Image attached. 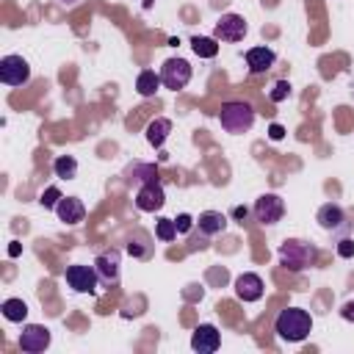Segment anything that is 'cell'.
<instances>
[{
    "label": "cell",
    "mask_w": 354,
    "mask_h": 354,
    "mask_svg": "<svg viewBox=\"0 0 354 354\" xmlns=\"http://www.w3.org/2000/svg\"><path fill=\"white\" fill-rule=\"evenodd\" d=\"M274 332L288 343H301L313 332V318L301 307H285L274 321Z\"/></svg>",
    "instance_id": "obj_1"
},
{
    "label": "cell",
    "mask_w": 354,
    "mask_h": 354,
    "mask_svg": "<svg viewBox=\"0 0 354 354\" xmlns=\"http://www.w3.org/2000/svg\"><path fill=\"white\" fill-rule=\"evenodd\" d=\"M218 122L227 133L238 136V133H246L252 130L254 124V108L243 100H232V102H224L221 111H218Z\"/></svg>",
    "instance_id": "obj_2"
},
{
    "label": "cell",
    "mask_w": 354,
    "mask_h": 354,
    "mask_svg": "<svg viewBox=\"0 0 354 354\" xmlns=\"http://www.w3.org/2000/svg\"><path fill=\"white\" fill-rule=\"evenodd\" d=\"M315 246L307 243V241H299V238H290L279 246V263L288 268V271H304L307 266L315 263Z\"/></svg>",
    "instance_id": "obj_3"
},
{
    "label": "cell",
    "mask_w": 354,
    "mask_h": 354,
    "mask_svg": "<svg viewBox=\"0 0 354 354\" xmlns=\"http://www.w3.org/2000/svg\"><path fill=\"white\" fill-rule=\"evenodd\" d=\"M160 80H163V86L171 88V91L185 88V86L191 83V64H188L185 58H169V61H163V66H160Z\"/></svg>",
    "instance_id": "obj_4"
},
{
    "label": "cell",
    "mask_w": 354,
    "mask_h": 354,
    "mask_svg": "<svg viewBox=\"0 0 354 354\" xmlns=\"http://www.w3.org/2000/svg\"><path fill=\"white\" fill-rule=\"evenodd\" d=\"M0 80L6 86H25L30 80V64L22 55H3L0 58Z\"/></svg>",
    "instance_id": "obj_5"
},
{
    "label": "cell",
    "mask_w": 354,
    "mask_h": 354,
    "mask_svg": "<svg viewBox=\"0 0 354 354\" xmlns=\"http://www.w3.org/2000/svg\"><path fill=\"white\" fill-rule=\"evenodd\" d=\"M163 205H166V191H163V185H160L158 180L141 183V188L136 191V207H138L141 213H155V210H160Z\"/></svg>",
    "instance_id": "obj_6"
},
{
    "label": "cell",
    "mask_w": 354,
    "mask_h": 354,
    "mask_svg": "<svg viewBox=\"0 0 354 354\" xmlns=\"http://www.w3.org/2000/svg\"><path fill=\"white\" fill-rule=\"evenodd\" d=\"M66 285L77 293H97V282H100V274L94 266H69L66 268Z\"/></svg>",
    "instance_id": "obj_7"
},
{
    "label": "cell",
    "mask_w": 354,
    "mask_h": 354,
    "mask_svg": "<svg viewBox=\"0 0 354 354\" xmlns=\"http://www.w3.org/2000/svg\"><path fill=\"white\" fill-rule=\"evenodd\" d=\"M50 340H53V335H50V329L41 326V324H28V326H22V332H19V348L28 351V354L44 351V348L50 346Z\"/></svg>",
    "instance_id": "obj_8"
},
{
    "label": "cell",
    "mask_w": 354,
    "mask_h": 354,
    "mask_svg": "<svg viewBox=\"0 0 354 354\" xmlns=\"http://www.w3.org/2000/svg\"><path fill=\"white\" fill-rule=\"evenodd\" d=\"M252 210H254V218L260 224H277L285 216V202L277 194H263V196H257Z\"/></svg>",
    "instance_id": "obj_9"
},
{
    "label": "cell",
    "mask_w": 354,
    "mask_h": 354,
    "mask_svg": "<svg viewBox=\"0 0 354 354\" xmlns=\"http://www.w3.org/2000/svg\"><path fill=\"white\" fill-rule=\"evenodd\" d=\"M218 41H241L246 36V19L241 14H221V19L216 22V33Z\"/></svg>",
    "instance_id": "obj_10"
},
{
    "label": "cell",
    "mask_w": 354,
    "mask_h": 354,
    "mask_svg": "<svg viewBox=\"0 0 354 354\" xmlns=\"http://www.w3.org/2000/svg\"><path fill=\"white\" fill-rule=\"evenodd\" d=\"M218 346H221V335H218V329L213 324H199L194 329V335H191V348L194 351L213 354V351H218Z\"/></svg>",
    "instance_id": "obj_11"
},
{
    "label": "cell",
    "mask_w": 354,
    "mask_h": 354,
    "mask_svg": "<svg viewBox=\"0 0 354 354\" xmlns=\"http://www.w3.org/2000/svg\"><path fill=\"white\" fill-rule=\"evenodd\" d=\"M263 290H266V285H263V279H260V274H252V271H246V274H241L238 279H235V296L241 299V301H257L260 296H263Z\"/></svg>",
    "instance_id": "obj_12"
},
{
    "label": "cell",
    "mask_w": 354,
    "mask_h": 354,
    "mask_svg": "<svg viewBox=\"0 0 354 354\" xmlns=\"http://www.w3.org/2000/svg\"><path fill=\"white\" fill-rule=\"evenodd\" d=\"M119 252L116 249H108V252H102V254H97V260H94V268H97V274H100V279L102 282H108V285H113L116 279H119Z\"/></svg>",
    "instance_id": "obj_13"
},
{
    "label": "cell",
    "mask_w": 354,
    "mask_h": 354,
    "mask_svg": "<svg viewBox=\"0 0 354 354\" xmlns=\"http://www.w3.org/2000/svg\"><path fill=\"white\" fill-rule=\"evenodd\" d=\"M274 61H277V53L271 47H252V50H246V66H249L252 75L268 72L274 66Z\"/></svg>",
    "instance_id": "obj_14"
},
{
    "label": "cell",
    "mask_w": 354,
    "mask_h": 354,
    "mask_svg": "<svg viewBox=\"0 0 354 354\" xmlns=\"http://www.w3.org/2000/svg\"><path fill=\"white\" fill-rule=\"evenodd\" d=\"M55 216H58L64 224H77V221H83V216H86V205H83L77 196H61L58 205H55Z\"/></svg>",
    "instance_id": "obj_15"
},
{
    "label": "cell",
    "mask_w": 354,
    "mask_h": 354,
    "mask_svg": "<svg viewBox=\"0 0 354 354\" xmlns=\"http://www.w3.org/2000/svg\"><path fill=\"white\" fill-rule=\"evenodd\" d=\"M318 224H321L324 230H329V232L340 230V227L346 224V213H343V207L335 205V202L321 205V207H318Z\"/></svg>",
    "instance_id": "obj_16"
},
{
    "label": "cell",
    "mask_w": 354,
    "mask_h": 354,
    "mask_svg": "<svg viewBox=\"0 0 354 354\" xmlns=\"http://www.w3.org/2000/svg\"><path fill=\"white\" fill-rule=\"evenodd\" d=\"M196 224H199V232L207 235V238L210 235H221L227 230V216L218 213V210H205V213H199Z\"/></svg>",
    "instance_id": "obj_17"
},
{
    "label": "cell",
    "mask_w": 354,
    "mask_h": 354,
    "mask_svg": "<svg viewBox=\"0 0 354 354\" xmlns=\"http://www.w3.org/2000/svg\"><path fill=\"white\" fill-rule=\"evenodd\" d=\"M160 86H163V80H160V75H158L155 69H144V72L136 77V91H138L141 97H155Z\"/></svg>",
    "instance_id": "obj_18"
},
{
    "label": "cell",
    "mask_w": 354,
    "mask_h": 354,
    "mask_svg": "<svg viewBox=\"0 0 354 354\" xmlns=\"http://www.w3.org/2000/svg\"><path fill=\"white\" fill-rule=\"evenodd\" d=\"M169 133H171V122H169V119H152V122L147 124V141H149L155 149L169 138Z\"/></svg>",
    "instance_id": "obj_19"
},
{
    "label": "cell",
    "mask_w": 354,
    "mask_h": 354,
    "mask_svg": "<svg viewBox=\"0 0 354 354\" xmlns=\"http://www.w3.org/2000/svg\"><path fill=\"white\" fill-rule=\"evenodd\" d=\"M127 252H130L133 257H149V254H152L149 235H147L144 230H136V232L130 235V241H127Z\"/></svg>",
    "instance_id": "obj_20"
},
{
    "label": "cell",
    "mask_w": 354,
    "mask_h": 354,
    "mask_svg": "<svg viewBox=\"0 0 354 354\" xmlns=\"http://www.w3.org/2000/svg\"><path fill=\"white\" fill-rule=\"evenodd\" d=\"M191 47L199 58H216L218 53V39L216 36H194L191 39Z\"/></svg>",
    "instance_id": "obj_21"
},
{
    "label": "cell",
    "mask_w": 354,
    "mask_h": 354,
    "mask_svg": "<svg viewBox=\"0 0 354 354\" xmlns=\"http://www.w3.org/2000/svg\"><path fill=\"white\" fill-rule=\"evenodd\" d=\"M0 310H3V318L6 321H14V324H22L25 315H28V304L22 299H6Z\"/></svg>",
    "instance_id": "obj_22"
},
{
    "label": "cell",
    "mask_w": 354,
    "mask_h": 354,
    "mask_svg": "<svg viewBox=\"0 0 354 354\" xmlns=\"http://www.w3.org/2000/svg\"><path fill=\"white\" fill-rule=\"evenodd\" d=\"M53 171H55L58 180H72L77 174V160L72 155H58L53 160Z\"/></svg>",
    "instance_id": "obj_23"
},
{
    "label": "cell",
    "mask_w": 354,
    "mask_h": 354,
    "mask_svg": "<svg viewBox=\"0 0 354 354\" xmlns=\"http://www.w3.org/2000/svg\"><path fill=\"white\" fill-rule=\"evenodd\" d=\"M177 235H180V232H177L174 218H158V224H155V238H158V241L169 243V241H174Z\"/></svg>",
    "instance_id": "obj_24"
},
{
    "label": "cell",
    "mask_w": 354,
    "mask_h": 354,
    "mask_svg": "<svg viewBox=\"0 0 354 354\" xmlns=\"http://www.w3.org/2000/svg\"><path fill=\"white\" fill-rule=\"evenodd\" d=\"M61 196H64V194H61L55 185H50V188H44V191H41L39 205H41V207H53V210H55V205H58V199H61Z\"/></svg>",
    "instance_id": "obj_25"
},
{
    "label": "cell",
    "mask_w": 354,
    "mask_h": 354,
    "mask_svg": "<svg viewBox=\"0 0 354 354\" xmlns=\"http://www.w3.org/2000/svg\"><path fill=\"white\" fill-rule=\"evenodd\" d=\"M288 94H290V83L288 80H277L268 97H271V102H282V100H288Z\"/></svg>",
    "instance_id": "obj_26"
},
{
    "label": "cell",
    "mask_w": 354,
    "mask_h": 354,
    "mask_svg": "<svg viewBox=\"0 0 354 354\" xmlns=\"http://www.w3.org/2000/svg\"><path fill=\"white\" fill-rule=\"evenodd\" d=\"M337 254L340 257H354V241L351 238H340L337 241Z\"/></svg>",
    "instance_id": "obj_27"
},
{
    "label": "cell",
    "mask_w": 354,
    "mask_h": 354,
    "mask_svg": "<svg viewBox=\"0 0 354 354\" xmlns=\"http://www.w3.org/2000/svg\"><path fill=\"white\" fill-rule=\"evenodd\" d=\"M174 224H177V232H180V235H183V232H188V230H191V227H194V218H191V216H188V213H180V216H177V218H174Z\"/></svg>",
    "instance_id": "obj_28"
},
{
    "label": "cell",
    "mask_w": 354,
    "mask_h": 354,
    "mask_svg": "<svg viewBox=\"0 0 354 354\" xmlns=\"http://www.w3.org/2000/svg\"><path fill=\"white\" fill-rule=\"evenodd\" d=\"M340 315H343L346 321H354V299H351V301H346V304L340 307Z\"/></svg>",
    "instance_id": "obj_29"
},
{
    "label": "cell",
    "mask_w": 354,
    "mask_h": 354,
    "mask_svg": "<svg viewBox=\"0 0 354 354\" xmlns=\"http://www.w3.org/2000/svg\"><path fill=\"white\" fill-rule=\"evenodd\" d=\"M268 136H271L274 141H279V138L285 136V127H282V124H271V127H268Z\"/></svg>",
    "instance_id": "obj_30"
},
{
    "label": "cell",
    "mask_w": 354,
    "mask_h": 354,
    "mask_svg": "<svg viewBox=\"0 0 354 354\" xmlns=\"http://www.w3.org/2000/svg\"><path fill=\"white\" fill-rule=\"evenodd\" d=\"M232 216H235V218H238V221L243 224V218L249 216V210H246V207H235V210H232Z\"/></svg>",
    "instance_id": "obj_31"
}]
</instances>
